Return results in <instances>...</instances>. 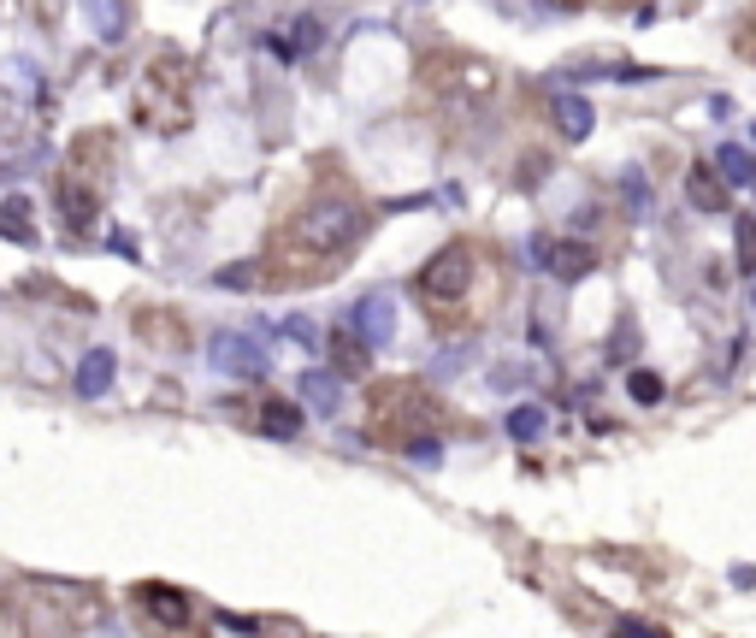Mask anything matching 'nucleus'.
I'll return each instance as SVG.
<instances>
[{"mask_svg": "<svg viewBox=\"0 0 756 638\" xmlns=\"http://www.w3.org/2000/svg\"><path fill=\"white\" fill-rule=\"evenodd\" d=\"M54 207H60V219L65 225H77V231H83V225H95V213H101V195L89 190V184H77V178H54Z\"/></svg>", "mask_w": 756, "mask_h": 638, "instance_id": "13", "label": "nucleus"}, {"mask_svg": "<svg viewBox=\"0 0 756 638\" xmlns=\"http://www.w3.org/2000/svg\"><path fill=\"white\" fill-rule=\"evenodd\" d=\"M733 48H739V60H751L756 65V6L739 18V30H733Z\"/></svg>", "mask_w": 756, "mask_h": 638, "instance_id": "26", "label": "nucleus"}, {"mask_svg": "<svg viewBox=\"0 0 756 638\" xmlns=\"http://www.w3.org/2000/svg\"><path fill=\"white\" fill-rule=\"evenodd\" d=\"M319 42H325V24H319L314 12H296L290 24H278V30H266V48H272V60H284V65H296V60H308Z\"/></svg>", "mask_w": 756, "mask_h": 638, "instance_id": "11", "label": "nucleus"}, {"mask_svg": "<svg viewBox=\"0 0 756 638\" xmlns=\"http://www.w3.org/2000/svg\"><path fill=\"white\" fill-rule=\"evenodd\" d=\"M89 24L113 48V42H125V30H130V6H89Z\"/></svg>", "mask_w": 756, "mask_h": 638, "instance_id": "22", "label": "nucleus"}, {"mask_svg": "<svg viewBox=\"0 0 756 638\" xmlns=\"http://www.w3.org/2000/svg\"><path fill=\"white\" fill-rule=\"evenodd\" d=\"M367 225H373V207L361 201V190L343 172H331L272 225V237H266L254 266L278 290L325 284V278H337L355 260V249L367 243Z\"/></svg>", "mask_w": 756, "mask_h": 638, "instance_id": "1", "label": "nucleus"}, {"mask_svg": "<svg viewBox=\"0 0 756 638\" xmlns=\"http://www.w3.org/2000/svg\"><path fill=\"white\" fill-rule=\"evenodd\" d=\"M325 355H331V373H343V379H367V367H373V349L337 319L331 325V337H325Z\"/></svg>", "mask_w": 756, "mask_h": 638, "instance_id": "12", "label": "nucleus"}, {"mask_svg": "<svg viewBox=\"0 0 756 638\" xmlns=\"http://www.w3.org/2000/svg\"><path fill=\"white\" fill-rule=\"evenodd\" d=\"M627 396H632V402H644V408H650V402H662V379L638 367V373H627Z\"/></svg>", "mask_w": 756, "mask_h": 638, "instance_id": "25", "label": "nucleus"}, {"mask_svg": "<svg viewBox=\"0 0 756 638\" xmlns=\"http://www.w3.org/2000/svg\"><path fill=\"white\" fill-rule=\"evenodd\" d=\"M733 237H739V260H733V266H739L745 278H756V219H751V213H739V219H733Z\"/></svg>", "mask_w": 756, "mask_h": 638, "instance_id": "24", "label": "nucleus"}, {"mask_svg": "<svg viewBox=\"0 0 756 638\" xmlns=\"http://www.w3.org/2000/svg\"><path fill=\"white\" fill-rule=\"evenodd\" d=\"M556 125H562L567 142H585V136H591V125H597V113H591V101H585V95L562 89V95H556Z\"/></svg>", "mask_w": 756, "mask_h": 638, "instance_id": "15", "label": "nucleus"}, {"mask_svg": "<svg viewBox=\"0 0 756 638\" xmlns=\"http://www.w3.org/2000/svg\"><path fill=\"white\" fill-rule=\"evenodd\" d=\"M615 638H668V633H656V627H644V621H615Z\"/></svg>", "mask_w": 756, "mask_h": 638, "instance_id": "28", "label": "nucleus"}, {"mask_svg": "<svg viewBox=\"0 0 756 638\" xmlns=\"http://www.w3.org/2000/svg\"><path fill=\"white\" fill-rule=\"evenodd\" d=\"M302 396H308V408L325 414V420H331V414H337V402H343V390H337L331 373H302Z\"/></svg>", "mask_w": 756, "mask_h": 638, "instance_id": "21", "label": "nucleus"}, {"mask_svg": "<svg viewBox=\"0 0 756 638\" xmlns=\"http://www.w3.org/2000/svg\"><path fill=\"white\" fill-rule=\"evenodd\" d=\"M367 349H384L390 337H396V296L390 290H373V296H361L355 308H349V319H343Z\"/></svg>", "mask_w": 756, "mask_h": 638, "instance_id": "10", "label": "nucleus"}, {"mask_svg": "<svg viewBox=\"0 0 756 638\" xmlns=\"http://www.w3.org/2000/svg\"><path fill=\"white\" fill-rule=\"evenodd\" d=\"M130 107H136L142 130H154V136H178V130H189L195 101H189V60L184 54H160V60L148 65V71L136 77Z\"/></svg>", "mask_w": 756, "mask_h": 638, "instance_id": "4", "label": "nucleus"}, {"mask_svg": "<svg viewBox=\"0 0 756 638\" xmlns=\"http://www.w3.org/2000/svg\"><path fill=\"white\" fill-rule=\"evenodd\" d=\"M260 432H266V438H296V432H302V408L284 402V396H266V402H260Z\"/></svg>", "mask_w": 756, "mask_h": 638, "instance_id": "16", "label": "nucleus"}, {"mask_svg": "<svg viewBox=\"0 0 756 638\" xmlns=\"http://www.w3.org/2000/svg\"><path fill=\"white\" fill-rule=\"evenodd\" d=\"M420 89L438 107H485L497 95V65L479 54H461V48H443L420 65Z\"/></svg>", "mask_w": 756, "mask_h": 638, "instance_id": "5", "label": "nucleus"}, {"mask_svg": "<svg viewBox=\"0 0 756 638\" xmlns=\"http://www.w3.org/2000/svg\"><path fill=\"white\" fill-rule=\"evenodd\" d=\"M532 260H538L550 278H562V284L597 272V249H591V243H573V237H532Z\"/></svg>", "mask_w": 756, "mask_h": 638, "instance_id": "7", "label": "nucleus"}, {"mask_svg": "<svg viewBox=\"0 0 756 638\" xmlns=\"http://www.w3.org/2000/svg\"><path fill=\"white\" fill-rule=\"evenodd\" d=\"M172 325H178V319L154 308V314H136V337H148V343H160V349H184L189 331H172Z\"/></svg>", "mask_w": 756, "mask_h": 638, "instance_id": "20", "label": "nucleus"}, {"mask_svg": "<svg viewBox=\"0 0 756 638\" xmlns=\"http://www.w3.org/2000/svg\"><path fill=\"white\" fill-rule=\"evenodd\" d=\"M751 136H756V130H751Z\"/></svg>", "mask_w": 756, "mask_h": 638, "instance_id": "31", "label": "nucleus"}, {"mask_svg": "<svg viewBox=\"0 0 756 638\" xmlns=\"http://www.w3.org/2000/svg\"><path fill=\"white\" fill-rule=\"evenodd\" d=\"M219 290H249L254 284V266H219V278H213Z\"/></svg>", "mask_w": 756, "mask_h": 638, "instance_id": "27", "label": "nucleus"}, {"mask_svg": "<svg viewBox=\"0 0 756 638\" xmlns=\"http://www.w3.org/2000/svg\"><path fill=\"white\" fill-rule=\"evenodd\" d=\"M715 172H721L727 184H739V190H756V154L733 148V142H727V148L715 154Z\"/></svg>", "mask_w": 756, "mask_h": 638, "instance_id": "19", "label": "nucleus"}, {"mask_svg": "<svg viewBox=\"0 0 756 638\" xmlns=\"http://www.w3.org/2000/svg\"><path fill=\"white\" fill-rule=\"evenodd\" d=\"M686 201H692L697 213H727V207H733V195H727L721 172H715L709 160H697L692 172H686Z\"/></svg>", "mask_w": 756, "mask_h": 638, "instance_id": "14", "label": "nucleus"}, {"mask_svg": "<svg viewBox=\"0 0 756 638\" xmlns=\"http://www.w3.org/2000/svg\"><path fill=\"white\" fill-rule=\"evenodd\" d=\"M278 331H290V337H296V343H314V325H308V319H284V325H278Z\"/></svg>", "mask_w": 756, "mask_h": 638, "instance_id": "30", "label": "nucleus"}, {"mask_svg": "<svg viewBox=\"0 0 756 638\" xmlns=\"http://www.w3.org/2000/svg\"><path fill=\"white\" fill-rule=\"evenodd\" d=\"M136 609H142L154 627H172V633L195 627V597H189V591H178V585H160V579L136 585Z\"/></svg>", "mask_w": 756, "mask_h": 638, "instance_id": "8", "label": "nucleus"}, {"mask_svg": "<svg viewBox=\"0 0 756 638\" xmlns=\"http://www.w3.org/2000/svg\"><path fill=\"white\" fill-rule=\"evenodd\" d=\"M508 438H514V444H538V438H544V408H538V402H520V408L508 414Z\"/></svg>", "mask_w": 756, "mask_h": 638, "instance_id": "23", "label": "nucleus"}, {"mask_svg": "<svg viewBox=\"0 0 756 638\" xmlns=\"http://www.w3.org/2000/svg\"><path fill=\"white\" fill-rule=\"evenodd\" d=\"M113 367H119L113 349H89L83 367H77V390H83V396H107V390H113Z\"/></svg>", "mask_w": 756, "mask_h": 638, "instance_id": "17", "label": "nucleus"}, {"mask_svg": "<svg viewBox=\"0 0 756 638\" xmlns=\"http://www.w3.org/2000/svg\"><path fill=\"white\" fill-rule=\"evenodd\" d=\"M627 201L638 207V213L650 207V190H644V178H638V172H627Z\"/></svg>", "mask_w": 756, "mask_h": 638, "instance_id": "29", "label": "nucleus"}, {"mask_svg": "<svg viewBox=\"0 0 756 638\" xmlns=\"http://www.w3.org/2000/svg\"><path fill=\"white\" fill-rule=\"evenodd\" d=\"M414 302L438 331H479L491 308L503 302V266L485 243L455 237L414 272Z\"/></svg>", "mask_w": 756, "mask_h": 638, "instance_id": "2", "label": "nucleus"}, {"mask_svg": "<svg viewBox=\"0 0 756 638\" xmlns=\"http://www.w3.org/2000/svg\"><path fill=\"white\" fill-rule=\"evenodd\" d=\"M0 237L6 243H36V219H30V201L24 195H6L0 201Z\"/></svg>", "mask_w": 756, "mask_h": 638, "instance_id": "18", "label": "nucleus"}, {"mask_svg": "<svg viewBox=\"0 0 756 638\" xmlns=\"http://www.w3.org/2000/svg\"><path fill=\"white\" fill-rule=\"evenodd\" d=\"M207 355H213V373H225V379H260L266 373V349L249 331H219Z\"/></svg>", "mask_w": 756, "mask_h": 638, "instance_id": "9", "label": "nucleus"}, {"mask_svg": "<svg viewBox=\"0 0 756 638\" xmlns=\"http://www.w3.org/2000/svg\"><path fill=\"white\" fill-rule=\"evenodd\" d=\"M438 426H443V408L420 379H378L367 390V438L378 449H396V455H414V461L438 467L443 461Z\"/></svg>", "mask_w": 756, "mask_h": 638, "instance_id": "3", "label": "nucleus"}, {"mask_svg": "<svg viewBox=\"0 0 756 638\" xmlns=\"http://www.w3.org/2000/svg\"><path fill=\"white\" fill-rule=\"evenodd\" d=\"M113 160H119V148H113V130H83V136L71 142V154H65V178H77V184H89L95 195H107Z\"/></svg>", "mask_w": 756, "mask_h": 638, "instance_id": "6", "label": "nucleus"}]
</instances>
